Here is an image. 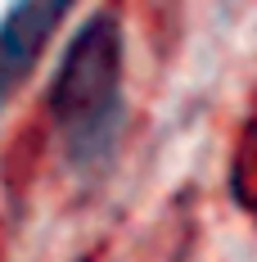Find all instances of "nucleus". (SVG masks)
<instances>
[{
    "instance_id": "nucleus-1",
    "label": "nucleus",
    "mask_w": 257,
    "mask_h": 262,
    "mask_svg": "<svg viewBox=\"0 0 257 262\" xmlns=\"http://www.w3.org/2000/svg\"><path fill=\"white\" fill-rule=\"evenodd\" d=\"M45 113L73 172H100L118 154L127 127V86L122 27L113 14H90L73 32L45 91Z\"/></svg>"
},
{
    "instance_id": "nucleus-2",
    "label": "nucleus",
    "mask_w": 257,
    "mask_h": 262,
    "mask_svg": "<svg viewBox=\"0 0 257 262\" xmlns=\"http://www.w3.org/2000/svg\"><path fill=\"white\" fill-rule=\"evenodd\" d=\"M77 0H14L0 18V104L32 77L50 36Z\"/></svg>"
}]
</instances>
